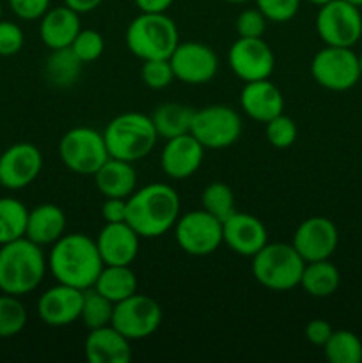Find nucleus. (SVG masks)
Masks as SVG:
<instances>
[{
  "label": "nucleus",
  "instance_id": "de8ad7c7",
  "mask_svg": "<svg viewBox=\"0 0 362 363\" xmlns=\"http://www.w3.org/2000/svg\"><path fill=\"white\" fill-rule=\"evenodd\" d=\"M346 2L353 4L355 7H362V0H346Z\"/></svg>",
  "mask_w": 362,
  "mask_h": 363
},
{
  "label": "nucleus",
  "instance_id": "f03ea898",
  "mask_svg": "<svg viewBox=\"0 0 362 363\" xmlns=\"http://www.w3.org/2000/svg\"><path fill=\"white\" fill-rule=\"evenodd\" d=\"M181 201L170 184L153 183L126 199V223L141 238H160L174 229Z\"/></svg>",
  "mask_w": 362,
  "mask_h": 363
},
{
  "label": "nucleus",
  "instance_id": "9d476101",
  "mask_svg": "<svg viewBox=\"0 0 362 363\" xmlns=\"http://www.w3.org/2000/svg\"><path fill=\"white\" fill-rule=\"evenodd\" d=\"M110 325L128 340L148 339L162 325V307L153 298L135 293L114 303Z\"/></svg>",
  "mask_w": 362,
  "mask_h": 363
},
{
  "label": "nucleus",
  "instance_id": "3c124183",
  "mask_svg": "<svg viewBox=\"0 0 362 363\" xmlns=\"http://www.w3.org/2000/svg\"><path fill=\"white\" fill-rule=\"evenodd\" d=\"M0 16H2V4H0Z\"/></svg>",
  "mask_w": 362,
  "mask_h": 363
},
{
  "label": "nucleus",
  "instance_id": "6ab92c4d",
  "mask_svg": "<svg viewBox=\"0 0 362 363\" xmlns=\"http://www.w3.org/2000/svg\"><path fill=\"white\" fill-rule=\"evenodd\" d=\"M224 243L238 255L254 257L266 243L268 233L263 222L248 213L234 211L226 222L222 223Z\"/></svg>",
  "mask_w": 362,
  "mask_h": 363
},
{
  "label": "nucleus",
  "instance_id": "8fccbe9b",
  "mask_svg": "<svg viewBox=\"0 0 362 363\" xmlns=\"http://www.w3.org/2000/svg\"><path fill=\"white\" fill-rule=\"evenodd\" d=\"M358 64H361V73H362V53L358 55Z\"/></svg>",
  "mask_w": 362,
  "mask_h": 363
},
{
  "label": "nucleus",
  "instance_id": "f3484780",
  "mask_svg": "<svg viewBox=\"0 0 362 363\" xmlns=\"http://www.w3.org/2000/svg\"><path fill=\"white\" fill-rule=\"evenodd\" d=\"M84 291L57 282L55 287H50L39 296L38 314L45 325L62 328L80 319Z\"/></svg>",
  "mask_w": 362,
  "mask_h": 363
},
{
  "label": "nucleus",
  "instance_id": "c756f323",
  "mask_svg": "<svg viewBox=\"0 0 362 363\" xmlns=\"http://www.w3.org/2000/svg\"><path fill=\"white\" fill-rule=\"evenodd\" d=\"M28 209L18 199H0V245L11 243L25 236Z\"/></svg>",
  "mask_w": 362,
  "mask_h": 363
},
{
  "label": "nucleus",
  "instance_id": "49530a36",
  "mask_svg": "<svg viewBox=\"0 0 362 363\" xmlns=\"http://www.w3.org/2000/svg\"><path fill=\"white\" fill-rule=\"evenodd\" d=\"M307 2H311V4H314V6H323V4H327V2H330V0H307Z\"/></svg>",
  "mask_w": 362,
  "mask_h": 363
},
{
  "label": "nucleus",
  "instance_id": "4468645a",
  "mask_svg": "<svg viewBox=\"0 0 362 363\" xmlns=\"http://www.w3.org/2000/svg\"><path fill=\"white\" fill-rule=\"evenodd\" d=\"M174 77L188 85L208 84L219 71V57L204 43H180L169 57Z\"/></svg>",
  "mask_w": 362,
  "mask_h": 363
},
{
  "label": "nucleus",
  "instance_id": "bb28decb",
  "mask_svg": "<svg viewBox=\"0 0 362 363\" xmlns=\"http://www.w3.org/2000/svg\"><path fill=\"white\" fill-rule=\"evenodd\" d=\"M341 284L339 269L325 259V261L305 262L304 272H302L300 287L314 298L332 296Z\"/></svg>",
  "mask_w": 362,
  "mask_h": 363
},
{
  "label": "nucleus",
  "instance_id": "aec40b11",
  "mask_svg": "<svg viewBox=\"0 0 362 363\" xmlns=\"http://www.w3.org/2000/svg\"><path fill=\"white\" fill-rule=\"evenodd\" d=\"M138 236L126 222L105 223L96 238L103 264L130 266L138 255Z\"/></svg>",
  "mask_w": 362,
  "mask_h": 363
},
{
  "label": "nucleus",
  "instance_id": "2eb2a0df",
  "mask_svg": "<svg viewBox=\"0 0 362 363\" xmlns=\"http://www.w3.org/2000/svg\"><path fill=\"white\" fill-rule=\"evenodd\" d=\"M43 169V155L34 144L20 142L0 155V186L21 190L34 183Z\"/></svg>",
  "mask_w": 362,
  "mask_h": 363
},
{
  "label": "nucleus",
  "instance_id": "a18cd8bd",
  "mask_svg": "<svg viewBox=\"0 0 362 363\" xmlns=\"http://www.w3.org/2000/svg\"><path fill=\"white\" fill-rule=\"evenodd\" d=\"M103 0H64L67 7H71L73 11H77L78 14L91 13V11L98 9L102 6Z\"/></svg>",
  "mask_w": 362,
  "mask_h": 363
},
{
  "label": "nucleus",
  "instance_id": "72a5a7b5",
  "mask_svg": "<svg viewBox=\"0 0 362 363\" xmlns=\"http://www.w3.org/2000/svg\"><path fill=\"white\" fill-rule=\"evenodd\" d=\"M27 325V308L20 296L4 293L0 296V339L16 337Z\"/></svg>",
  "mask_w": 362,
  "mask_h": 363
},
{
  "label": "nucleus",
  "instance_id": "7c9ffc66",
  "mask_svg": "<svg viewBox=\"0 0 362 363\" xmlns=\"http://www.w3.org/2000/svg\"><path fill=\"white\" fill-rule=\"evenodd\" d=\"M323 351L330 363L362 362V342L350 330H334L330 339L323 346Z\"/></svg>",
  "mask_w": 362,
  "mask_h": 363
},
{
  "label": "nucleus",
  "instance_id": "79ce46f5",
  "mask_svg": "<svg viewBox=\"0 0 362 363\" xmlns=\"http://www.w3.org/2000/svg\"><path fill=\"white\" fill-rule=\"evenodd\" d=\"M334 328L330 326L329 321L325 319H312L307 326H305V339L309 340L314 346L323 347L327 344V340L332 335Z\"/></svg>",
  "mask_w": 362,
  "mask_h": 363
},
{
  "label": "nucleus",
  "instance_id": "f8f14e48",
  "mask_svg": "<svg viewBox=\"0 0 362 363\" xmlns=\"http://www.w3.org/2000/svg\"><path fill=\"white\" fill-rule=\"evenodd\" d=\"M190 133L204 145V149H226L240 138L241 119L231 106H204L195 110Z\"/></svg>",
  "mask_w": 362,
  "mask_h": 363
},
{
  "label": "nucleus",
  "instance_id": "37998d69",
  "mask_svg": "<svg viewBox=\"0 0 362 363\" xmlns=\"http://www.w3.org/2000/svg\"><path fill=\"white\" fill-rule=\"evenodd\" d=\"M102 215L106 223L126 222V199H105L102 206Z\"/></svg>",
  "mask_w": 362,
  "mask_h": 363
},
{
  "label": "nucleus",
  "instance_id": "423d86ee",
  "mask_svg": "<svg viewBox=\"0 0 362 363\" xmlns=\"http://www.w3.org/2000/svg\"><path fill=\"white\" fill-rule=\"evenodd\" d=\"M305 261L293 245L266 243L252 257V275L270 291H291L300 286Z\"/></svg>",
  "mask_w": 362,
  "mask_h": 363
},
{
  "label": "nucleus",
  "instance_id": "e433bc0d",
  "mask_svg": "<svg viewBox=\"0 0 362 363\" xmlns=\"http://www.w3.org/2000/svg\"><path fill=\"white\" fill-rule=\"evenodd\" d=\"M141 78L149 89H165L174 80V71L170 66L169 59H153L144 60L141 67Z\"/></svg>",
  "mask_w": 362,
  "mask_h": 363
},
{
  "label": "nucleus",
  "instance_id": "09e8293b",
  "mask_svg": "<svg viewBox=\"0 0 362 363\" xmlns=\"http://www.w3.org/2000/svg\"><path fill=\"white\" fill-rule=\"evenodd\" d=\"M224 2H229V4H243V2H248V0H224Z\"/></svg>",
  "mask_w": 362,
  "mask_h": 363
},
{
  "label": "nucleus",
  "instance_id": "ddd939ff",
  "mask_svg": "<svg viewBox=\"0 0 362 363\" xmlns=\"http://www.w3.org/2000/svg\"><path fill=\"white\" fill-rule=\"evenodd\" d=\"M227 62L231 71L247 84L272 77L275 55L263 38H238L231 45Z\"/></svg>",
  "mask_w": 362,
  "mask_h": 363
},
{
  "label": "nucleus",
  "instance_id": "39448f33",
  "mask_svg": "<svg viewBox=\"0 0 362 363\" xmlns=\"http://www.w3.org/2000/svg\"><path fill=\"white\" fill-rule=\"evenodd\" d=\"M126 46L137 59H169L180 45V32L165 13H142L126 28Z\"/></svg>",
  "mask_w": 362,
  "mask_h": 363
},
{
  "label": "nucleus",
  "instance_id": "393cba45",
  "mask_svg": "<svg viewBox=\"0 0 362 363\" xmlns=\"http://www.w3.org/2000/svg\"><path fill=\"white\" fill-rule=\"evenodd\" d=\"M94 183L105 199H128L137 188V172L130 162L109 158L94 174Z\"/></svg>",
  "mask_w": 362,
  "mask_h": 363
},
{
  "label": "nucleus",
  "instance_id": "473e14b6",
  "mask_svg": "<svg viewBox=\"0 0 362 363\" xmlns=\"http://www.w3.org/2000/svg\"><path fill=\"white\" fill-rule=\"evenodd\" d=\"M202 209L215 216L220 222H226L236 209H234V194L226 183H209L202 191Z\"/></svg>",
  "mask_w": 362,
  "mask_h": 363
},
{
  "label": "nucleus",
  "instance_id": "412c9836",
  "mask_svg": "<svg viewBox=\"0 0 362 363\" xmlns=\"http://www.w3.org/2000/svg\"><path fill=\"white\" fill-rule=\"evenodd\" d=\"M240 105L251 119L258 123H268L270 119L283 113L284 98L280 89L265 78V80L245 84L240 94Z\"/></svg>",
  "mask_w": 362,
  "mask_h": 363
},
{
  "label": "nucleus",
  "instance_id": "cd10ccee",
  "mask_svg": "<svg viewBox=\"0 0 362 363\" xmlns=\"http://www.w3.org/2000/svg\"><path fill=\"white\" fill-rule=\"evenodd\" d=\"M194 113L195 110L188 105H181V103H163V105H160L155 110L151 119L158 137L169 140V138L190 133Z\"/></svg>",
  "mask_w": 362,
  "mask_h": 363
},
{
  "label": "nucleus",
  "instance_id": "6e6552de",
  "mask_svg": "<svg viewBox=\"0 0 362 363\" xmlns=\"http://www.w3.org/2000/svg\"><path fill=\"white\" fill-rule=\"evenodd\" d=\"M316 32L327 46L351 48L362 35L361 7L346 0H330L319 6Z\"/></svg>",
  "mask_w": 362,
  "mask_h": 363
},
{
  "label": "nucleus",
  "instance_id": "20e7f679",
  "mask_svg": "<svg viewBox=\"0 0 362 363\" xmlns=\"http://www.w3.org/2000/svg\"><path fill=\"white\" fill-rule=\"evenodd\" d=\"M103 138L110 158L133 163L146 158L160 137L151 117L141 112H126L106 124Z\"/></svg>",
  "mask_w": 362,
  "mask_h": 363
},
{
  "label": "nucleus",
  "instance_id": "5701e85b",
  "mask_svg": "<svg viewBox=\"0 0 362 363\" xmlns=\"http://www.w3.org/2000/svg\"><path fill=\"white\" fill-rule=\"evenodd\" d=\"M80 30V14L67 7L66 4L59 7H50L41 16V23H39L41 41L50 50L71 46Z\"/></svg>",
  "mask_w": 362,
  "mask_h": 363
},
{
  "label": "nucleus",
  "instance_id": "dca6fc26",
  "mask_svg": "<svg viewBox=\"0 0 362 363\" xmlns=\"http://www.w3.org/2000/svg\"><path fill=\"white\" fill-rule=\"evenodd\" d=\"M339 233L332 220L325 216H311L297 227L293 247L305 262L325 261L336 252Z\"/></svg>",
  "mask_w": 362,
  "mask_h": 363
},
{
  "label": "nucleus",
  "instance_id": "58836bf2",
  "mask_svg": "<svg viewBox=\"0 0 362 363\" xmlns=\"http://www.w3.org/2000/svg\"><path fill=\"white\" fill-rule=\"evenodd\" d=\"M266 16L261 11L245 9L236 18V32L240 38H263L266 30Z\"/></svg>",
  "mask_w": 362,
  "mask_h": 363
},
{
  "label": "nucleus",
  "instance_id": "a878e982",
  "mask_svg": "<svg viewBox=\"0 0 362 363\" xmlns=\"http://www.w3.org/2000/svg\"><path fill=\"white\" fill-rule=\"evenodd\" d=\"M137 275H135L130 266L105 264L99 272L98 280H96L92 289L109 298L112 303H117V301L137 293Z\"/></svg>",
  "mask_w": 362,
  "mask_h": 363
},
{
  "label": "nucleus",
  "instance_id": "0eeeda50",
  "mask_svg": "<svg viewBox=\"0 0 362 363\" xmlns=\"http://www.w3.org/2000/svg\"><path fill=\"white\" fill-rule=\"evenodd\" d=\"M59 156L64 165L75 174L94 176L99 167L110 158L103 133L87 126L71 128L59 142Z\"/></svg>",
  "mask_w": 362,
  "mask_h": 363
},
{
  "label": "nucleus",
  "instance_id": "c9c22d12",
  "mask_svg": "<svg viewBox=\"0 0 362 363\" xmlns=\"http://www.w3.org/2000/svg\"><path fill=\"white\" fill-rule=\"evenodd\" d=\"M75 52V55L82 60V62H94L105 52V41H103V35L99 32L91 30V28H85V30L78 32V35L75 38V41L70 46Z\"/></svg>",
  "mask_w": 362,
  "mask_h": 363
},
{
  "label": "nucleus",
  "instance_id": "a19ab883",
  "mask_svg": "<svg viewBox=\"0 0 362 363\" xmlns=\"http://www.w3.org/2000/svg\"><path fill=\"white\" fill-rule=\"evenodd\" d=\"M13 13L20 20H41L43 14L50 9V0H9Z\"/></svg>",
  "mask_w": 362,
  "mask_h": 363
},
{
  "label": "nucleus",
  "instance_id": "ea45409f",
  "mask_svg": "<svg viewBox=\"0 0 362 363\" xmlns=\"http://www.w3.org/2000/svg\"><path fill=\"white\" fill-rule=\"evenodd\" d=\"M23 30L16 23L0 20V57H13L23 48Z\"/></svg>",
  "mask_w": 362,
  "mask_h": 363
},
{
  "label": "nucleus",
  "instance_id": "c85d7f7f",
  "mask_svg": "<svg viewBox=\"0 0 362 363\" xmlns=\"http://www.w3.org/2000/svg\"><path fill=\"white\" fill-rule=\"evenodd\" d=\"M82 60L75 55L73 50H52L45 62V77L55 87H70L78 80L82 73Z\"/></svg>",
  "mask_w": 362,
  "mask_h": 363
},
{
  "label": "nucleus",
  "instance_id": "b1692460",
  "mask_svg": "<svg viewBox=\"0 0 362 363\" xmlns=\"http://www.w3.org/2000/svg\"><path fill=\"white\" fill-rule=\"evenodd\" d=\"M66 233V215L55 204H39L28 211L25 238L39 247L53 245Z\"/></svg>",
  "mask_w": 362,
  "mask_h": 363
},
{
  "label": "nucleus",
  "instance_id": "4c0bfd02",
  "mask_svg": "<svg viewBox=\"0 0 362 363\" xmlns=\"http://www.w3.org/2000/svg\"><path fill=\"white\" fill-rule=\"evenodd\" d=\"M256 7L265 14L268 21L284 23L298 13L300 0H256Z\"/></svg>",
  "mask_w": 362,
  "mask_h": 363
},
{
  "label": "nucleus",
  "instance_id": "7ed1b4c3",
  "mask_svg": "<svg viewBox=\"0 0 362 363\" xmlns=\"http://www.w3.org/2000/svg\"><path fill=\"white\" fill-rule=\"evenodd\" d=\"M48 261L41 247L28 238L0 245V291L13 296H25L39 287L45 279Z\"/></svg>",
  "mask_w": 362,
  "mask_h": 363
},
{
  "label": "nucleus",
  "instance_id": "1a4fd4ad",
  "mask_svg": "<svg viewBox=\"0 0 362 363\" xmlns=\"http://www.w3.org/2000/svg\"><path fill=\"white\" fill-rule=\"evenodd\" d=\"M311 74L323 89L336 92L348 91L355 87L362 77L358 55L344 46H325L312 57Z\"/></svg>",
  "mask_w": 362,
  "mask_h": 363
},
{
  "label": "nucleus",
  "instance_id": "f704fd0d",
  "mask_svg": "<svg viewBox=\"0 0 362 363\" xmlns=\"http://www.w3.org/2000/svg\"><path fill=\"white\" fill-rule=\"evenodd\" d=\"M266 124V140L277 149H286L297 140V124L291 117L279 113Z\"/></svg>",
  "mask_w": 362,
  "mask_h": 363
},
{
  "label": "nucleus",
  "instance_id": "9b49d317",
  "mask_svg": "<svg viewBox=\"0 0 362 363\" xmlns=\"http://www.w3.org/2000/svg\"><path fill=\"white\" fill-rule=\"evenodd\" d=\"M174 238L181 250L194 257L213 254L224 243L222 222L204 209L188 211L174 225Z\"/></svg>",
  "mask_w": 362,
  "mask_h": 363
},
{
  "label": "nucleus",
  "instance_id": "c03bdc74",
  "mask_svg": "<svg viewBox=\"0 0 362 363\" xmlns=\"http://www.w3.org/2000/svg\"><path fill=\"white\" fill-rule=\"evenodd\" d=\"M142 13H165L174 0H133Z\"/></svg>",
  "mask_w": 362,
  "mask_h": 363
},
{
  "label": "nucleus",
  "instance_id": "4be33fe9",
  "mask_svg": "<svg viewBox=\"0 0 362 363\" xmlns=\"http://www.w3.org/2000/svg\"><path fill=\"white\" fill-rule=\"evenodd\" d=\"M84 350L91 363H128L131 360L130 340L112 325L91 330Z\"/></svg>",
  "mask_w": 362,
  "mask_h": 363
},
{
  "label": "nucleus",
  "instance_id": "2f4dec72",
  "mask_svg": "<svg viewBox=\"0 0 362 363\" xmlns=\"http://www.w3.org/2000/svg\"><path fill=\"white\" fill-rule=\"evenodd\" d=\"M114 303L99 294L96 289L84 291V305H82L80 319L89 330L109 326L112 323Z\"/></svg>",
  "mask_w": 362,
  "mask_h": 363
},
{
  "label": "nucleus",
  "instance_id": "f257e3e1",
  "mask_svg": "<svg viewBox=\"0 0 362 363\" xmlns=\"http://www.w3.org/2000/svg\"><path fill=\"white\" fill-rule=\"evenodd\" d=\"M46 261L57 282L80 291L94 287L99 272L105 266L96 240L78 233L64 234L57 240Z\"/></svg>",
  "mask_w": 362,
  "mask_h": 363
},
{
  "label": "nucleus",
  "instance_id": "a211bd4d",
  "mask_svg": "<svg viewBox=\"0 0 362 363\" xmlns=\"http://www.w3.org/2000/svg\"><path fill=\"white\" fill-rule=\"evenodd\" d=\"M202 160L204 145L192 133H185L165 142L160 155V165L170 179H187L197 172Z\"/></svg>",
  "mask_w": 362,
  "mask_h": 363
}]
</instances>
